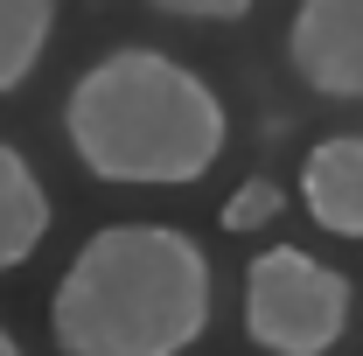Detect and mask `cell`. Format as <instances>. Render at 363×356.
I'll use <instances>...</instances> for the list:
<instances>
[{"label": "cell", "instance_id": "obj_1", "mask_svg": "<svg viewBox=\"0 0 363 356\" xmlns=\"http://www.w3.org/2000/svg\"><path fill=\"white\" fill-rule=\"evenodd\" d=\"M63 140L91 182L189 189L224 161L230 112L168 49L126 43L98 56L63 98Z\"/></svg>", "mask_w": 363, "mask_h": 356}, {"label": "cell", "instance_id": "obj_2", "mask_svg": "<svg viewBox=\"0 0 363 356\" xmlns=\"http://www.w3.org/2000/svg\"><path fill=\"white\" fill-rule=\"evenodd\" d=\"M217 272L175 223H105L56 279L49 335L63 356H189L210 328Z\"/></svg>", "mask_w": 363, "mask_h": 356}, {"label": "cell", "instance_id": "obj_3", "mask_svg": "<svg viewBox=\"0 0 363 356\" xmlns=\"http://www.w3.org/2000/svg\"><path fill=\"white\" fill-rule=\"evenodd\" d=\"M245 335L266 356H328L350 335V279L301 245H266L245 272Z\"/></svg>", "mask_w": 363, "mask_h": 356}, {"label": "cell", "instance_id": "obj_4", "mask_svg": "<svg viewBox=\"0 0 363 356\" xmlns=\"http://www.w3.org/2000/svg\"><path fill=\"white\" fill-rule=\"evenodd\" d=\"M286 63L315 98H363V0H301Z\"/></svg>", "mask_w": 363, "mask_h": 356}, {"label": "cell", "instance_id": "obj_5", "mask_svg": "<svg viewBox=\"0 0 363 356\" xmlns=\"http://www.w3.org/2000/svg\"><path fill=\"white\" fill-rule=\"evenodd\" d=\"M301 210L328 238H363V133H328L301 161Z\"/></svg>", "mask_w": 363, "mask_h": 356}, {"label": "cell", "instance_id": "obj_6", "mask_svg": "<svg viewBox=\"0 0 363 356\" xmlns=\"http://www.w3.org/2000/svg\"><path fill=\"white\" fill-rule=\"evenodd\" d=\"M49 217H56V210H49L43 175L28 168V154H21V147H7V140H0V272L28 266V259L43 252Z\"/></svg>", "mask_w": 363, "mask_h": 356}, {"label": "cell", "instance_id": "obj_7", "mask_svg": "<svg viewBox=\"0 0 363 356\" xmlns=\"http://www.w3.org/2000/svg\"><path fill=\"white\" fill-rule=\"evenodd\" d=\"M56 28V0H0V98L35 77Z\"/></svg>", "mask_w": 363, "mask_h": 356}, {"label": "cell", "instance_id": "obj_8", "mask_svg": "<svg viewBox=\"0 0 363 356\" xmlns=\"http://www.w3.org/2000/svg\"><path fill=\"white\" fill-rule=\"evenodd\" d=\"M279 210H286V189H279V182H266V175H252V182L224 203V230H238V238H245V230H266Z\"/></svg>", "mask_w": 363, "mask_h": 356}, {"label": "cell", "instance_id": "obj_9", "mask_svg": "<svg viewBox=\"0 0 363 356\" xmlns=\"http://www.w3.org/2000/svg\"><path fill=\"white\" fill-rule=\"evenodd\" d=\"M147 7H161L175 21H245L259 0H147Z\"/></svg>", "mask_w": 363, "mask_h": 356}, {"label": "cell", "instance_id": "obj_10", "mask_svg": "<svg viewBox=\"0 0 363 356\" xmlns=\"http://www.w3.org/2000/svg\"><path fill=\"white\" fill-rule=\"evenodd\" d=\"M0 356H21V343H14V335H7V328H0Z\"/></svg>", "mask_w": 363, "mask_h": 356}]
</instances>
